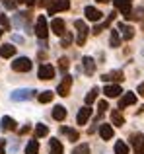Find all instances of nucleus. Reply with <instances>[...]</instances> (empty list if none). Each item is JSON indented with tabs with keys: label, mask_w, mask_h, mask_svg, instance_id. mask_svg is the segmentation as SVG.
<instances>
[{
	"label": "nucleus",
	"mask_w": 144,
	"mask_h": 154,
	"mask_svg": "<svg viewBox=\"0 0 144 154\" xmlns=\"http://www.w3.org/2000/svg\"><path fill=\"white\" fill-rule=\"evenodd\" d=\"M2 2V6L6 8V10H16V2L14 0H0Z\"/></svg>",
	"instance_id": "36"
},
{
	"label": "nucleus",
	"mask_w": 144,
	"mask_h": 154,
	"mask_svg": "<svg viewBox=\"0 0 144 154\" xmlns=\"http://www.w3.org/2000/svg\"><path fill=\"white\" fill-rule=\"evenodd\" d=\"M138 94L144 96V82H142V84H138Z\"/></svg>",
	"instance_id": "40"
},
{
	"label": "nucleus",
	"mask_w": 144,
	"mask_h": 154,
	"mask_svg": "<svg viewBox=\"0 0 144 154\" xmlns=\"http://www.w3.org/2000/svg\"><path fill=\"white\" fill-rule=\"evenodd\" d=\"M103 94H105L107 98H119V96L123 94V90H121L119 84H107V86L103 88Z\"/></svg>",
	"instance_id": "13"
},
{
	"label": "nucleus",
	"mask_w": 144,
	"mask_h": 154,
	"mask_svg": "<svg viewBox=\"0 0 144 154\" xmlns=\"http://www.w3.org/2000/svg\"><path fill=\"white\" fill-rule=\"evenodd\" d=\"M37 76H39V80H51V78H55V68L51 64H41L37 70Z\"/></svg>",
	"instance_id": "10"
},
{
	"label": "nucleus",
	"mask_w": 144,
	"mask_h": 154,
	"mask_svg": "<svg viewBox=\"0 0 144 154\" xmlns=\"http://www.w3.org/2000/svg\"><path fill=\"white\" fill-rule=\"evenodd\" d=\"M16 2H26V0H16Z\"/></svg>",
	"instance_id": "44"
},
{
	"label": "nucleus",
	"mask_w": 144,
	"mask_h": 154,
	"mask_svg": "<svg viewBox=\"0 0 144 154\" xmlns=\"http://www.w3.org/2000/svg\"><path fill=\"white\" fill-rule=\"evenodd\" d=\"M101 80H103V82L113 80L115 84H119V82H123V80H125V74H123V70H113V72H109V74H103Z\"/></svg>",
	"instance_id": "14"
},
{
	"label": "nucleus",
	"mask_w": 144,
	"mask_h": 154,
	"mask_svg": "<svg viewBox=\"0 0 144 154\" xmlns=\"http://www.w3.org/2000/svg\"><path fill=\"white\" fill-rule=\"evenodd\" d=\"M37 94L35 90H27V88H22V90H16V92H12V102H26V100H31L33 96Z\"/></svg>",
	"instance_id": "4"
},
{
	"label": "nucleus",
	"mask_w": 144,
	"mask_h": 154,
	"mask_svg": "<svg viewBox=\"0 0 144 154\" xmlns=\"http://www.w3.org/2000/svg\"><path fill=\"white\" fill-rule=\"evenodd\" d=\"M115 154H129V146L125 140H117L115 143Z\"/></svg>",
	"instance_id": "30"
},
{
	"label": "nucleus",
	"mask_w": 144,
	"mask_h": 154,
	"mask_svg": "<svg viewBox=\"0 0 144 154\" xmlns=\"http://www.w3.org/2000/svg\"><path fill=\"white\" fill-rule=\"evenodd\" d=\"M111 123H113L115 127H123V125H125V117H123L121 109H113V111H111Z\"/></svg>",
	"instance_id": "20"
},
{
	"label": "nucleus",
	"mask_w": 144,
	"mask_h": 154,
	"mask_svg": "<svg viewBox=\"0 0 144 154\" xmlns=\"http://www.w3.org/2000/svg\"><path fill=\"white\" fill-rule=\"evenodd\" d=\"M37 152H39V143H37V139L29 140V143H27V146H26V154H37Z\"/></svg>",
	"instance_id": "28"
},
{
	"label": "nucleus",
	"mask_w": 144,
	"mask_h": 154,
	"mask_svg": "<svg viewBox=\"0 0 144 154\" xmlns=\"http://www.w3.org/2000/svg\"><path fill=\"white\" fill-rule=\"evenodd\" d=\"M142 111H144V105H142V107H140V109H138V113H142Z\"/></svg>",
	"instance_id": "43"
},
{
	"label": "nucleus",
	"mask_w": 144,
	"mask_h": 154,
	"mask_svg": "<svg viewBox=\"0 0 144 154\" xmlns=\"http://www.w3.org/2000/svg\"><path fill=\"white\" fill-rule=\"evenodd\" d=\"M0 129H2V131H16V121L12 119V117L4 115L2 119H0Z\"/></svg>",
	"instance_id": "18"
},
{
	"label": "nucleus",
	"mask_w": 144,
	"mask_h": 154,
	"mask_svg": "<svg viewBox=\"0 0 144 154\" xmlns=\"http://www.w3.org/2000/svg\"><path fill=\"white\" fill-rule=\"evenodd\" d=\"M49 135V127L43 123H37L35 125V139H43V137Z\"/></svg>",
	"instance_id": "25"
},
{
	"label": "nucleus",
	"mask_w": 144,
	"mask_h": 154,
	"mask_svg": "<svg viewBox=\"0 0 144 154\" xmlns=\"http://www.w3.org/2000/svg\"><path fill=\"white\" fill-rule=\"evenodd\" d=\"M99 137H101L103 140H111V139H113V127L107 125V123L99 125Z\"/></svg>",
	"instance_id": "17"
},
{
	"label": "nucleus",
	"mask_w": 144,
	"mask_h": 154,
	"mask_svg": "<svg viewBox=\"0 0 144 154\" xmlns=\"http://www.w3.org/2000/svg\"><path fill=\"white\" fill-rule=\"evenodd\" d=\"M66 117V107L64 105H55L53 107V119L55 121H62Z\"/></svg>",
	"instance_id": "23"
},
{
	"label": "nucleus",
	"mask_w": 144,
	"mask_h": 154,
	"mask_svg": "<svg viewBox=\"0 0 144 154\" xmlns=\"http://www.w3.org/2000/svg\"><path fill=\"white\" fill-rule=\"evenodd\" d=\"M70 86H72V76L64 74V78H62V82L57 86V94L62 96V98H66V96L70 94Z\"/></svg>",
	"instance_id": "7"
},
{
	"label": "nucleus",
	"mask_w": 144,
	"mask_h": 154,
	"mask_svg": "<svg viewBox=\"0 0 144 154\" xmlns=\"http://www.w3.org/2000/svg\"><path fill=\"white\" fill-rule=\"evenodd\" d=\"M119 29L123 31V39H127V41L134 37V29L130 26H127V23H119Z\"/></svg>",
	"instance_id": "24"
},
{
	"label": "nucleus",
	"mask_w": 144,
	"mask_h": 154,
	"mask_svg": "<svg viewBox=\"0 0 144 154\" xmlns=\"http://www.w3.org/2000/svg\"><path fill=\"white\" fill-rule=\"evenodd\" d=\"M98 107H99V113H103L107 109V102H105V100H101V102L98 103Z\"/></svg>",
	"instance_id": "37"
},
{
	"label": "nucleus",
	"mask_w": 144,
	"mask_h": 154,
	"mask_svg": "<svg viewBox=\"0 0 144 154\" xmlns=\"http://www.w3.org/2000/svg\"><path fill=\"white\" fill-rule=\"evenodd\" d=\"M29 129H31V127H29V125H26V127H23V129H22V131H20V135H26V133H29Z\"/></svg>",
	"instance_id": "39"
},
{
	"label": "nucleus",
	"mask_w": 144,
	"mask_h": 154,
	"mask_svg": "<svg viewBox=\"0 0 144 154\" xmlns=\"http://www.w3.org/2000/svg\"><path fill=\"white\" fill-rule=\"evenodd\" d=\"M0 26L4 27V31H8V29H10V20H8V18H6L4 14L0 16Z\"/></svg>",
	"instance_id": "35"
},
{
	"label": "nucleus",
	"mask_w": 144,
	"mask_h": 154,
	"mask_svg": "<svg viewBox=\"0 0 144 154\" xmlns=\"http://www.w3.org/2000/svg\"><path fill=\"white\" fill-rule=\"evenodd\" d=\"M68 66H70V60L66 59V57H61V59H58V68H61L62 72H66V70H68Z\"/></svg>",
	"instance_id": "34"
},
{
	"label": "nucleus",
	"mask_w": 144,
	"mask_h": 154,
	"mask_svg": "<svg viewBox=\"0 0 144 154\" xmlns=\"http://www.w3.org/2000/svg\"><path fill=\"white\" fill-rule=\"evenodd\" d=\"M127 20H144V6H138L136 10H130Z\"/></svg>",
	"instance_id": "26"
},
{
	"label": "nucleus",
	"mask_w": 144,
	"mask_h": 154,
	"mask_svg": "<svg viewBox=\"0 0 144 154\" xmlns=\"http://www.w3.org/2000/svg\"><path fill=\"white\" fill-rule=\"evenodd\" d=\"M61 37H62V39H61V45H62V47H68L70 43H72V33H68V31H64Z\"/></svg>",
	"instance_id": "33"
},
{
	"label": "nucleus",
	"mask_w": 144,
	"mask_h": 154,
	"mask_svg": "<svg viewBox=\"0 0 144 154\" xmlns=\"http://www.w3.org/2000/svg\"><path fill=\"white\" fill-rule=\"evenodd\" d=\"M68 8H70V0H53L47 10H49L51 16H55V14H58V12H66Z\"/></svg>",
	"instance_id": "3"
},
{
	"label": "nucleus",
	"mask_w": 144,
	"mask_h": 154,
	"mask_svg": "<svg viewBox=\"0 0 144 154\" xmlns=\"http://www.w3.org/2000/svg\"><path fill=\"white\" fill-rule=\"evenodd\" d=\"M37 2H39V0H26V4H27V6H35Z\"/></svg>",
	"instance_id": "41"
},
{
	"label": "nucleus",
	"mask_w": 144,
	"mask_h": 154,
	"mask_svg": "<svg viewBox=\"0 0 144 154\" xmlns=\"http://www.w3.org/2000/svg\"><path fill=\"white\" fill-rule=\"evenodd\" d=\"M113 6L117 8L125 18L130 14V8H133V6H130V0H113Z\"/></svg>",
	"instance_id": "12"
},
{
	"label": "nucleus",
	"mask_w": 144,
	"mask_h": 154,
	"mask_svg": "<svg viewBox=\"0 0 144 154\" xmlns=\"http://www.w3.org/2000/svg\"><path fill=\"white\" fill-rule=\"evenodd\" d=\"M98 94H99V88H92L90 92H88V96H86V105H92L98 100Z\"/></svg>",
	"instance_id": "29"
},
{
	"label": "nucleus",
	"mask_w": 144,
	"mask_h": 154,
	"mask_svg": "<svg viewBox=\"0 0 144 154\" xmlns=\"http://www.w3.org/2000/svg\"><path fill=\"white\" fill-rule=\"evenodd\" d=\"M84 16H86L90 22H95V23L101 22V18H103V14L95 6H86V8H84Z\"/></svg>",
	"instance_id": "8"
},
{
	"label": "nucleus",
	"mask_w": 144,
	"mask_h": 154,
	"mask_svg": "<svg viewBox=\"0 0 144 154\" xmlns=\"http://www.w3.org/2000/svg\"><path fill=\"white\" fill-rule=\"evenodd\" d=\"M142 29H144V22H142Z\"/></svg>",
	"instance_id": "46"
},
{
	"label": "nucleus",
	"mask_w": 144,
	"mask_h": 154,
	"mask_svg": "<svg viewBox=\"0 0 144 154\" xmlns=\"http://www.w3.org/2000/svg\"><path fill=\"white\" fill-rule=\"evenodd\" d=\"M31 60L27 59V57H18V59H14V63H12V70L14 72H29L31 70Z\"/></svg>",
	"instance_id": "2"
},
{
	"label": "nucleus",
	"mask_w": 144,
	"mask_h": 154,
	"mask_svg": "<svg viewBox=\"0 0 144 154\" xmlns=\"http://www.w3.org/2000/svg\"><path fill=\"white\" fill-rule=\"evenodd\" d=\"M2 33H4V31H2V29H0V37H2Z\"/></svg>",
	"instance_id": "45"
},
{
	"label": "nucleus",
	"mask_w": 144,
	"mask_h": 154,
	"mask_svg": "<svg viewBox=\"0 0 144 154\" xmlns=\"http://www.w3.org/2000/svg\"><path fill=\"white\" fill-rule=\"evenodd\" d=\"M61 133L68 137V140H70V143H76V140L80 139V133L76 131V129H70V127H61Z\"/></svg>",
	"instance_id": "21"
},
{
	"label": "nucleus",
	"mask_w": 144,
	"mask_h": 154,
	"mask_svg": "<svg viewBox=\"0 0 144 154\" xmlns=\"http://www.w3.org/2000/svg\"><path fill=\"white\" fill-rule=\"evenodd\" d=\"M14 55H16V47L12 45V43L0 47V57H2V59H10V57H14Z\"/></svg>",
	"instance_id": "22"
},
{
	"label": "nucleus",
	"mask_w": 144,
	"mask_h": 154,
	"mask_svg": "<svg viewBox=\"0 0 144 154\" xmlns=\"http://www.w3.org/2000/svg\"><path fill=\"white\" fill-rule=\"evenodd\" d=\"M74 27L78 29V37H76V43L82 47L84 43H86V39H88V26L82 22V20H76V22H74Z\"/></svg>",
	"instance_id": "5"
},
{
	"label": "nucleus",
	"mask_w": 144,
	"mask_h": 154,
	"mask_svg": "<svg viewBox=\"0 0 144 154\" xmlns=\"http://www.w3.org/2000/svg\"><path fill=\"white\" fill-rule=\"evenodd\" d=\"M134 103H136V94H133V92H125V94L121 96V100H119V107L117 109H125V107L134 105Z\"/></svg>",
	"instance_id": "9"
},
{
	"label": "nucleus",
	"mask_w": 144,
	"mask_h": 154,
	"mask_svg": "<svg viewBox=\"0 0 144 154\" xmlns=\"http://www.w3.org/2000/svg\"><path fill=\"white\" fill-rule=\"evenodd\" d=\"M90 115H92V107L90 105H84V107L78 111V115H76V123L78 125H86L88 119H90Z\"/></svg>",
	"instance_id": "11"
},
{
	"label": "nucleus",
	"mask_w": 144,
	"mask_h": 154,
	"mask_svg": "<svg viewBox=\"0 0 144 154\" xmlns=\"http://www.w3.org/2000/svg\"><path fill=\"white\" fill-rule=\"evenodd\" d=\"M35 35H37L39 39H43V41H45L47 35H49V23H47L45 16H39V18L35 20Z\"/></svg>",
	"instance_id": "1"
},
{
	"label": "nucleus",
	"mask_w": 144,
	"mask_h": 154,
	"mask_svg": "<svg viewBox=\"0 0 144 154\" xmlns=\"http://www.w3.org/2000/svg\"><path fill=\"white\" fill-rule=\"evenodd\" d=\"M53 98H55V94L51 90H45V92H41V94L37 96V100L41 103H51V102H53Z\"/></svg>",
	"instance_id": "27"
},
{
	"label": "nucleus",
	"mask_w": 144,
	"mask_h": 154,
	"mask_svg": "<svg viewBox=\"0 0 144 154\" xmlns=\"http://www.w3.org/2000/svg\"><path fill=\"white\" fill-rule=\"evenodd\" d=\"M72 154H90V144H78V146H74V150Z\"/></svg>",
	"instance_id": "32"
},
{
	"label": "nucleus",
	"mask_w": 144,
	"mask_h": 154,
	"mask_svg": "<svg viewBox=\"0 0 144 154\" xmlns=\"http://www.w3.org/2000/svg\"><path fill=\"white\" fill-rule=\"evenodd\" d=\"M98 2H99V4H105V2H109V0H98Z\"/></svg>",
	"instance_id": "42"
},
{
	"label": "nucleus",
	"mask_w": 144,
	"mask_h": 154,
	"mask_svg": "<svg viewBox=\"0 0 144 154\" xmlns=\"http://www.w3.org/2000/svg\"><path fill=\"white\" fill-rule=\"evenodd\" d=\"M82 66H84V72H86V74H94L95 72V60L92 59V57H84Z\"/></svg>",
	"instance_id": "19"
},
{
	"label": "nucleus",
	"mask_w": 144,
	"mask_h": 154,
	"mask_svg": "<svg viewBox=\"0 0 144 154\" xmlns=\"http://www.w3.org/2000/svg\"><path fill=\"white\" fill-rule=\"evenodd\" d=\"M49 154H64V146L58 139H51L49 140Z\"/></svg>",
	"instance_id": "16"
},
{
	"label": "nucleus",
	"mask_w": 144,
	"mask_h": 154,
	"mask_svg": "<svg viewBox=\"0 0 144 154\" xmlns=\"http://www.w3.org/2000/svg\"><path fill=\"white\" fill-rule=\"evenodd\" d=\"M130 146H133L134 154H144V135L142 133H134L130 137Z\"/></svg>",
	"instance_id": "6"
},
{
	"label": "nucleus",
	"mask_w": 144,
	"mask_h": 154,
	"mask_svg": "<svg viewBox=\"0 0 144 154\" xmlns=\"http://www.w3.org/2000/svg\"><path fill=\"white\" fill-rule=\"evenodd\" d=\"M109 45H111V47H119V45H121V35H119V31H111Z\"/></svg>",
	"instance_id": "31"
},
{
	"label": "nucleus",
	"mask_w": 144,
	"mask_h": 154,
	"mask_svg": "<svg viewBox=\"0 0 144 154\" xmlns=\"http://www.w3.org/2000/svg\"><path fill=\"white\" fill-rule=\"evenodd\" d=\"M51 31H53L55 35H62L64 33V20L62 18H55L53 22H51Z\"/></svg>",
	"instance_id": "15"
},
{
	"label": "nucleus",
	"mask_w": 144,
	"mask_h": 154,
	"mask_svg": "<svg viewBox=\"0 0 144 154\" xmlns=\"http://www.w3.org/2000/svg\"><path fill=\"white\" fill-rule=\"evenodd\" d=\"M4 152H6V140L0 139V154H4Z\"/></svg>",
	"instance_id": "38"
}]
</instances>
